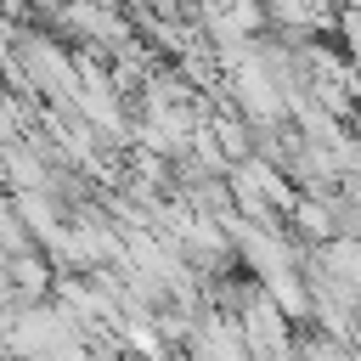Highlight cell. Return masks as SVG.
Listing matches in <instances>:
<instances>
[{
	"mask_svg": "<svg viewBox=\"0 0 361 361\" xmlns=\"http://www.w3.org/2000/svg\"><path fill=\"white\" fill-rule=\"evenodd\" d=\"M11 51H17L23 73L34 79V90H45L56 107L73 102V90H79V68H73V51H68V45H56V39L39 34L34 23H23L17 39H11Z\"/></svg>",
	"mask_w": 361,
	"mask_h": 361,
	"instance_id": "cell-1",
	"label": "cell"
},
{
	"mask_svg": "<svg viewBox=\"0 0 361 361\" xmlns=\"http://www.w3.org/2000/svg\"><path fill=\"white\" fill-rule=\"evenodd\" d=\"M186 361H254V344L243 333V316L226 310V305H203L197 310V327L180 350Z\"/></svg>",
	"mask_w": 361,
	"mask_h": 361,
	"instance_id": "cell-2",
	"label": "cell"
},
{
	"mask_svg": "<svg viewBox=\"0 0 361 361\" xmlns=\"http://www.w3.org/2000/svg\"><path fill=\"white\" fill-rule=\"evenodd\" d=\"M288 231H293L305 248H322V243H333V237H338V220H333V203H327V192H299V203H293V214H288Z\"/></svg>",
	"mask_w": 361,
	"mask_h": 361,
	"instance_id": "cell-3",
	"label": "cell"
},
{
	"mask_svg": "<svg viewBox=\"0 0 361 361\" xmlns=\"http://www.w3.org/2000/svg\"><path fill=\"white\" fill-rule=\"evenodd\" d=\"M259 282H265V293L288 310V322H293V327H310V276H305V265L271 271V276H259Z\"/></svg>",
	"mask_w": 361,
	"mask_h": 361,
	"instance_id": "cell-4",
	"label": "cell"
},
{
	"mask_svg": "<svg viewBox=\"0 0 361 361\" xmlns=\"http://www.w3.org/2000/svg\"><path fill=\"white\" fill-rule=\"evenodd\" d=\"M338 45L361 68V6H338Z\"/></svg>",
	"mask_w": 361,
	"mask_h": 361,
	"instance_id": "cell-5",
	"label": "cell"
}]
</instances>
